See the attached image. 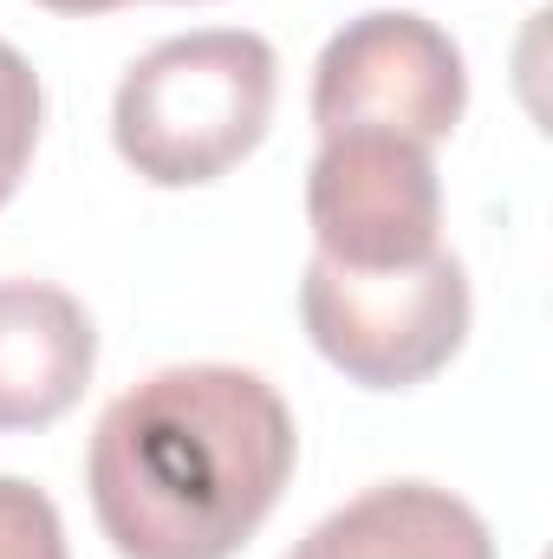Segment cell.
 Returning a JSON list of instances; mask_svg holds the SVG:
<instances>
[{"mask_svg": "<svg viewBox=\"0 0 553 559\" xmlns=\"http://www.w3.org/2000/svg\"><path fill=\"white\" fill-rule=\"evenodd\" d=\"M299 319L326 365H339L365 391H411L436 378L469 338V274L456 254H430L416 267L358 274L326 254L299 280Z\"/></svg>", "mask_w": 553, "mask_h": 559, "instance_id": "3", "label": "cell"}, {"mask_svg": "<svg viewBox=\"0 0 553 559\" xmlns=\"http://www.w3.org/2000/svg\"><path fill=\"white\" fill-rule=\"evenodd\" d=\"M0 559H72L59 508L20 475H0Z\"/></svg>", "mask_w": 553, "mask_h": 559, "instance_id": "9", "label": "cell"}, {"mask_svg": "<svg viewBox=\"0 0 553 559\" xmlns=\"http://www.w3.org/2000/svg\"><path fill=\"white\" fill-rule=\"evenodd\" d=\"M286 559H495V540L462 495L436 481H385L326 514Z\"/></svg>", "mask_w": 553, "mask_h": 559, "instance_id": "7", "label": "cell"}, {"mask_svg": "<svg viewBox=\"0 0 553 559\" xmlns=\"http://www.w3.org/2000/svg\"><path fill=\"white\" fill-rule=\"evenodd\" d=\"M98 332L66 286L0 280V429H46L92 384Z\"/></svg>", "mask_w": 553, "mask_h": 559, "instance_id": "6", "label": "cell"}, {"mask_svg": "<svg viewBox=\"0 0 553 559\" xmlns=\"http://www.w3.org/2000/svg\"><path fill=\"white\" fill-rule=\"evenodd\" d=\"M39 118H46L39 72L20 59V46L0 39V209L13 202V189H20V176H26V163H33Z\"/></svg>", "mask_w": 553, "mask_h": 559, "instance_id": "8", "label": "cell"}, {"mask_svg": "<svg viewBox=\"0 0 553 559\" xmlns=\"http://www.w3.org/2000/svg\"><path fill=\"white\" fill-rule=\"evenodd\" d=\"M462 105H469L462 52L423 13H365L339 26L313 66L319 138L391 131L430 150L462 124Z\"/></svg>", "mask_w": 553, "mask_h": 559, "instance_id": "4", "label": "cell"}, {"mask_svg": "<svg viewBox=\"0 0 553 559\" xmlns=\"http://www.w3.org/2000/svg\"><path fill=\"white\" fill-rule=\"evenodd\" d=\"M293 411L261 371L169 365L92 429L85 488L125 559H235L293 475Z\"/></svg>", "mask_w": 553, "mask_h": 559, "instance_id": "1", "label": "cell"}, {"mask_svg": "<svg viewBox=\"0 0 553 559\" xmlns=\"http://www.w3.org/2000/svg\"><path fill=\"white\" fill-rule=\"evenodd\" d=\"M39 7H52V13H111L125 0H39Z\"/></svg>", "mask_w": 553, "mask_h": 559, "instance_id": "10", "label": "cell"}, {"mask_svg": "<svg viewBox=\"0 0 553 559\" xmlns=\"http://www.w3.org/2000/svg\"><path fill=\"white\" fill-rule=\"evenodd\" d=\"M280 59L261 33L209 26L150 46L118 85V156L156 189H196L228 176L274 124Z\"/></svg>", "mask_w": 553, "mask_h": 559, "instance_id": "2", "label": "cell"}, {"mask_svg": "<svg viewBox=\"0 0 553 559\" xmlns=\"http://www.w3.org/2000/svg\"><path fill=\"white\" fill-rule=\"evenodd\" d=\"M306 222L319 254L358 274L430 261L443 235V182L430 150L391 131L326 138L306 169Z\"/></svg>", "mask_w": 553, "mask_h": 559, "instance_id": "5", "label": "cell"}]
</instances>
